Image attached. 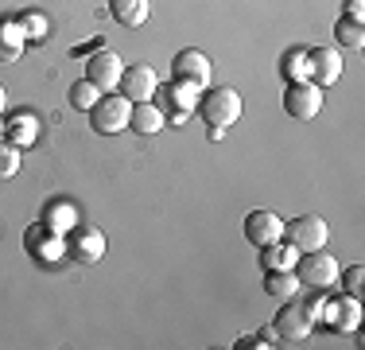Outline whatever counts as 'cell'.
<instances>
[{
	"mask_svg": "<svg viewBox=\"0 0 365 350\" xmlns=\"http://www.w3.org/2000/svg\"><path fill=\"white\" fill-rule=\"evenodd\" d=\"M284 78L288 82H311V63H307V51H292L288 59H284Z\"/></svg>",
	"mask_w": 365,
	"mask_h": 350,
	"instance_id": "obj_25",
	"label": "cell"
},
{
	"mask_svg": "<svg viewBox=\"0 0 365 350\" xmlns=\"http://www.w3.org/2000/svg\"><path fill=\"white\" fill-rule=\"evenodd\" d=\"M128 117H133V101H128L125 94H101L98 105L90 109V125H93V133H101V136L125 133Z\"/></svg>",
	"mask_w": 365,
	"mask_h": 350,
	"instance_id": "obj_4",
	"label": "cell"
},
{
	"mask_svg": "<svg viewBox=\"0 0 365 350\" xmlns=\"http://www.w3.org/2000/svg\"><path fill=\"white\" fill-rule=\"evenodd\" d=\"M284 218L280 214H272V210H249V218H245V238L249 245H257V249H264V245H272V241H280L284 238Z\"/></svg>",
	"mask_w": 365,
	"mask_h": 350,
	"instance_id": "obj_11",
	"label": "cell"
},
{
	"mask_svg": "<svg viewBox=\"0 0 365 350\" xmlns=\"http://www.w3.org/2000/svg\"><path fill=\"white\" fill-rule=\"evenodd\" d=\"M241 94L233 90V86H218V90H206L202 94V101H198V113H202V121L210 129H230V125H237V117H241Z\"/></svg>",
	"mask_w": 365,
	"mask_h": 350,
	"instance_id": "obj_2",
	"label": "cell"
},
{
	"mask_svg": "<svg viewBox=\"0 0 365 350\" xmlns=\"http://www.w3.org/2000/svg\"><path fill=\"white\" fill-rule=\"evenodd\" d=\"M257 343H260V346H276V343H280V331H276V323H272V327H264V331H260V335H257Z\"/></svg>",
	"mask_w": 365,
	"mask_h": 350,
	"instance_id": "obj_30",
	"label": "cell"
},
{
	"mask_svg": "<svg viewBox=\"0 0 365 350\" xmlns=\"http://www.w3.org/2000/svg\"><path fill=\"white\" fill-rule=\"evenodd\" d=\"M66 257H74L78 265H98V261L106 257V234H101L98 226L78 222L71 230V238H66Z\"/></svg>",
	"mask_w": 365,
	"mask_h": 350,
	"instance_id": "obj_7",
	"label": "cell"
},
{
	"mask_svg": "<svg viewBox=\"0 0 365 350\" xmlns=\"http://www.w3.org/2000/svg\"><path fill=\"white\" fill-rule=\"evenodd\" d=\"M284 109L295 121H315L323 113V86L315 82H288L284 90Z\"/></svg>",
	"mask_w": 365,
	"mask_h": 350,
	"instance_id": "obj_6",
	"label": "cell"
},
{
	"mask_svg": "<svg viewBox=\"0 0 365 350\" xmlns=\"http://www.w3.org/2000/svg\"><path fill=\"white\" fill-rule=\"evenodd\" d=\"M284 238H288L299 253H315V249H327L330 226H327V218H319V214H303V218H295V222L284 226Z\"/></svg>",
	"mask_w": 365,
	"mask_h": 350,
	"instance_id": "obj_5",
	"label": "cell"
},
{
	"mask_svg": "<svg viewBox=\"0 0 365 350\" xmlns=\"http://www.w3.org/2000/svg\"><path fill=\"white\" fill-rule=\"evenodd\" d=\"M334 39L342 43V47H361V43H365V28H361L358 20H346V16H338Z\"/></svg>",
	"mask_w": 365,
	"mask_h": 350,
	"instance_id": "obj_26",
	"label": "cell"
},
{
	"mask_svg": "<svg viewBox=\"0 0 365 350\" xmlns=\"http://www.w3.org/2000/svg\"><path fill=\"white\" fill-rule=\"evenodd\" d=\"M20 160H24L20 148H16L12 140L0 136V179H12V175L20 171Z\"/></svg>",
	"mask_w": 365,
	"mask_h": 350,
	"instance_id": "obj_27",
	"label": "cell"
},
{
	"mask_svg": "<svg viewBox=\"0 0 365 350\" xmlns=\"http://www.w3.org/2000/svg\"><path fill=\"white\" fill-rule=\"evenodd\" d=\"M295 261H299V249H295L288 238H280V241H272V245H264V249H260V269H264V273L295 269Z\"/></svg>",
	"mask_w": 365,
	"mask_h": 350,
	"instance_id": "obj_19",
	"label": "cell"
},
{
	"mask_svg": "<svg viewBox=\"0 0 365 350\" xmlns=\"http://www.w3.org/2000/svg\"><path fill=\"white\" fill-rule=\"evenodd\" d=\"M171 74H175V82H190V86H198V90H206V86H210V78H214V63H210V55H206V51L187 47V51H179V55H175Z\"/></svg>",
	"mask_w": 365,
	"mask_h": 350,
	"instance_id": "obj_8",
	"label": "cell"
},
{
	"mask_svg": "<svg viewBox=\"0 0 365 350\" xmlns=\"http://www.w3.org/2000/svg\"><path fill=\"white\" fill-rule=\"evenodd\" d=\"M163 125H168V113H163L155 101H136L133 105V117H128V129H133V133L155 136Z\"/></svg>",
	"mask_w": 365,
	"mask_h": 350,
	"instance_id": "obj_16",
	"label": "cell"
},
{
	"mask_svg": "<svg viewBox=\"0 0 365 350\" xmlns=\"http://www.w3.org/2000/svg\"><path fill=\"white\" fill-rule=\"evenodd\" d=\"M155 98L168 105L171 117H175L179 125H182V121H187L190 113L198 109V101H202V90H198V86H190V82H171V86H160V94H155Z\"/></svg>",
	"mask_w": 365,
	"mask_h": 350,
	"instance_id": "obj_12",
	"label": "cell"
},
{
	"mask_svg": "<svg viewBox=\"0 0 365 350\" xmlns=\"http://www.w3.org/2000/svg\"><path fill=\"white\" fill-rule=\"evenodd\" d=\"M299 276H295V269H280V273H264V292L272 296V300H292L295 292H299Z\"/></svg>",
	"mask_w": 365,
	"mask_h": 350,
	"instance_id": "obj_21",
	"label": "cell"
},
{
	"mask_svg": "<svg viewBox=\"0 0 365 350\" xmlns=\"http://www.w3.org/2000/svg\"><path fill=\"white\" fill-rule=\"evenodd\" d=\"M20 28H24V35H28V43H43L51 35V20L43 12H24L20 16Z\"/></svg>",
	"mask_w": 365,
	"mask_h": 350,
	"instance_id": "obj_24",
	"label": "cell"
},
{
	"mask_svg": "<svg viewBox=\"0 0 365 350\" xmlns=\"http://www.w3.org/2000/svg\"><path fill=\"white\" fill-rule=\"evenodd\" d=\"M24 249L31 253L36 261H43V265H55V261L66 257V238L55 230H47V226H31L28 234H24Z\"/></svg>",
	"mask_w": 365,
	"mask_h": 350,
	"instance_id": "obj_10",
	"label": "cell"
},
{
	"mask_svg": "<svg viewBox=\"0 0 365 350\" xmlns=\"http://www.w3.org/2000/svg\"><path fill=\"white\" fill-rule=\"evenodd\" d=\"M120 74H125V63H120L113 51H98V55H90V63H86V78H90L93 86H98L101 94H113L120 86Z\"/></svg>",
	"mask_w": 365,
	"mask_h": 350,
	"instance_id": "obj_13",
	"label": "cell"
},
{
	"mask_svg": "<svg viewBox=\"0 0 365 350\" xmlns=\"http://www.w3.org/2000/svg\"><path fill=\"white\" fill-rule=\"evenodd\" d=\"M98 98H101V90L90 82V78H82V82L71 86V105H74V109H82V113H90L93 105H98Z\"/></svg>",
	"mask_w": 365,
	"mask_h": 350,
	"instance_id": "obj_23",
	"label": "cell"
},
{
	"mask_svg": "<svg viewBox=\"0 0 365 350\" xmlns=\"http://www.w3.org/2000/svg\"><path fill=\"white\" fill-rule=\"evenodd\" d=\"M0 136H4V121H0Z\"/></svg>",
	"mask_w": 365,
	"mask_h": 350,
	"instance_id": "obj_32",
	"label": "cell"
},
{
	"mask_svg": "<svg viewBox=\"0 0 365 350\" xmlns=\"http://www.w3.org/2000/svg\"><path fill=\"white\" fill-rule=\"evenodd\" d=\"M338 280H342L346 296H361V284H365V269L361 265H350L346 273H338Z\"/></svg>",
	"mask_w": 365,
	"mask_h": 350,
	"instance_id": "obj_28",
	"label": "cell"
},
{
	"mask_svg": "<svg viewBox=\"0 0 365 350\" xmlns=\"http://www.w3.org/2000/svg\"><path fill=\"white\" fill-rule=\"evenodd\" d=\"M109 12L120 28H140L152 12V0H109Z\"/></svg>",
	"mask_w": 365,
	"mask_h": 350,
	"instance_id": "obj_20",
	"label": "cell"
},
{
	"mask_svg": "<svg viewBox=\"0 0 365 350\" xmlns=\"http://www.w3.org/2000/svg\"><path fill=\"white\" fill-rule=\"evenodd\" d=\"M24 47H28V35H24L20 20H0V63L4 66L20 63Z\"/></svg>",
	"mask_w": 365,
	"mask_h": 350,
	"instance_id": "obj_17",
	"label": "cell"
},
{
	"mask_svg": "<svg viewBox=\"0 0 365 350\" xmlns=\"http://www.w3.org/2000/svg\"><path fill=\"white\" fill-rule=\"evenodd\" d=\"M323 311H327V323L334 331H342V335L358 331V323H361V300L358 296H338V300L323 304Z\"/></svg>",
	"mask_w": 365,
	"mask_h": 350,
	"instance_id": "obj_15",
	"label": "cell"
},
{
	"mask_svg": "<svg viewBox=\"0 0 365 350\" xmlns=\"http://www.w3.org/2000/svg\"><path fill=\"white\" fill-rule=\"evenodd\" d=\"M323 304L327 300H284V311L276 315V331H280V339H288V343H303V339L315 331L319 315H323Z\"/></svg>",
	"mask_w": 365,
	"mask_h": 350,
	"instance_id": "obj_1",
	"label": "cell"
},
{
	"mask_svg": "<svg viewBox=\"0 0 365 350\" xmlns=\"http://www.w3.org/2000/svg\"><path fill=\"white\" fill-rule=\"evenodd\" d=\"M307 63H311V82L315 86H334L342 78V55L334 47H311L307 51Z\"/></svg>",
	"mask_w": 365,
	"mask_h": 350,
	"instance_id": "obj_14",
	"label": "cell"
},
{
	"mask_svg": "<svg viewBox=\"0 0 365 350\" xmlns=\"http://www.w3.org/2000/svg\"><path fill=\"white\" fill-rule=\"evenodd\" d=\"M120 94H125L128 101H155V94H160V78H155V70L148 63H133L125 66V74H120Z\"/></svg>",
	"mask_w": 365,
	"mask_h": 350,
	"instance_id": "obj_9",
	"label": "cell"
},
{
	"mask_svg": "<svg viewBox=\"0 0 365 350\" xmlns=\"http://www.w3.org/2000/svg\"><path fill=\"white\" fill-rule=\"evenodd\" d=\"M4 140H12L16 148H31L39 140V117L36 113H12L4 121Z\"/></svg>",
	"mask_w": 365,
	"mask_h": 350,
	"instance_id": "obj_18",
	"label": "cell"
},
{
	"mask_svg": "<svg viewBox=\"0 0 365 350\" xmlns=\"http://www.w3.org/2000/svg\"><path fill=\"white\" fill-rule=\"evenodd\" d=\"M4 105H8V90L0 86V113H4Z\"/></svg>",
	"mask_w": 365,
	"mask_h": 350,
	"instance_id": "obj_31",
	"label": "cell"
},
{
	"mask_svg": "<svg viewBox=\"0 0 365 350\" xmlns=\"http://www.w3.org/2000/svg\"><path fill=\"white\" fill-rule=\"evenodd\" d=\"M43 226L55 234H71L78 226V210L71 203H47V210H43Z\"/></svg>",
	"mask_w": 365,
	"mask_h": 350,
	"instance_id": "obj_22",
	"label": "cell"
},
{
	"mask_svg": "<svg viewBox=\"0 0 365 350\" xmlns=\"http://www.w3.org/2000/svg\"><path fill=\"white\" fill-rule=\"evenodd\" d=\"M338 261L330 257L327 249H315V253H299V261H295V276H299L303 288H311V292H327V288L338 284Z\"/></svg>",
	"mask_w": 365,
	"mask_h": 350,
	"instance_id": "obj_3",
	"label": "cell"
},
{
	"mask_svg": "<svg viewBox=\"0 0 365 350\" xmlns=\"http://www.w3.org/2000/svg\"><path fill=\"white\" fill-rule=\"evenodd\" d=\"M342 16H346V20H358L361 24L365 20V0H346V12Z\"/></svg>",
	"mask_w": 365,
	"mask_h": 350,
	"instance_id": "obj_29",
	"label": "cell"
}]
</instances>
